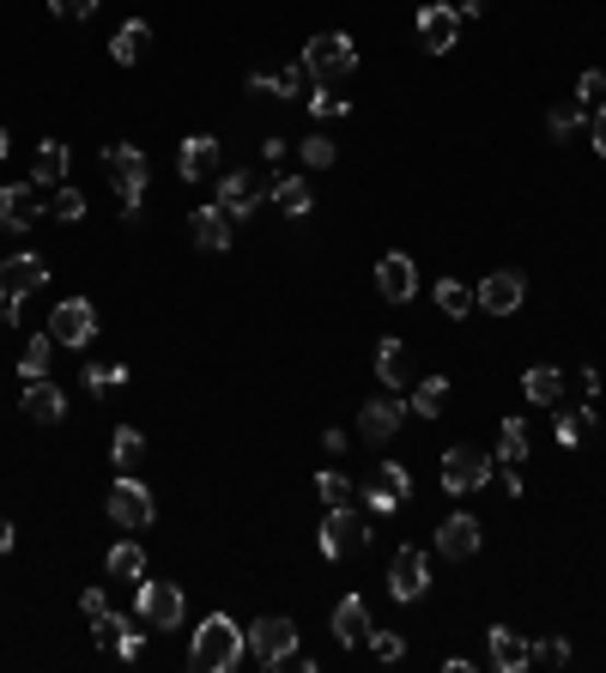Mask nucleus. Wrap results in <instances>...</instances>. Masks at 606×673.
<instances>
[{"label": "nucleus", "instance_id": "obj_1", "mask_svg": "<svg viewBox=\"0 0 606 673\" xmlns=\"http://www.w3.org/2000/svg\"><path fill=\"white\" fill-rule=\"evenodd\" d=\"M243 649H249V631H243L237 619L212 613V619H200L195 643H188V668L195 673H231L243 661Z\"/></svg>", "mask_w": 606, "mask_h": 673}, {"label": "nucleus", "instance_id": "obj_2", "mask_svg": "<svg viewBox=\"0 0 606 673\" xmlns=\"http://www.w3.org/2000/svg\"><path fill=\"white\" fill-rule=\"evenodd\" d=\"M303 67H310L316 85H334V80H346V73H358V49L346 31H322V37L303 43Z\"/></svg>", "mask_w": 606, "mask_h": 673}, {"label": "nucleus", "instance_id": "obj_3", "mask_svg": "<svg viewBox=\"0 0 606 673\" xmlns=\"http://www.w3.org/2000/svg\"><path fill=\"white\" fill-rule=\"evenodd\" d=\"M104 510H109V522H116V529L140 534V529H152V515H159V503H152V486H140L133 474H121L116 486H109Z\"/></svg>", "mask_w": 606, "mask_h": 673}, {"label": "nucleus", "instance_id": "obj_4", "mask_svg": "<svg viewBox=\"0 0 606 673\" xmlns=\"http://www.w3.org/2000/svg\"><path fill=\"white\" fill-rule=\"evenodd\" d=\"M104 171H109V183H116L121 207H140L145 176H152V164H145L140 146H104Z\"/></svg>", "mask_w": 606, "mask_h": 673}, {"label": "nucleus", "instance_id": "obj_5", "mask_svg": "<svg viewBox=\"0 0 606 673\" xmlns=\"http://www.w3.org/2000/svg\"><path fill=\"white\" fill-rule=\"evenodd\" d=\"M133 607H140L145 625L176 631V625H183V589H176V582H140V589H133Z\"/></svg>", "mask_w": 606, "mask_h": 673}, {"label": "nucleus", "instance_id": "obj_6", "mask_svg": "<svg viewBox=\"0 0 606 673\" xmlns=\"http://www.w3.org/2000/svg\"><path fill=\"white\" fill-rule=\"evenodd\" d=\"M291 649H298V625L291 619H255V631H249V655L261 661V668H285L291 661Z\"/></svg>", "mask_w": 606, "mask_h": 673}, {"label": "nucleus", "instance_id": "obj_7", "mask_svg": "<svg viewBox=\"0 0 606 673\" xmlns=\"http://www.w3.org/2000/svg\"><path fill=\"white\" fill-rule=\"evenodd\" d=\"M479 486H491V455L486 449H448L443 455V491H479Z\"/></svg>", "mask_w": 606, "mask_h": 673}, {"label": "nucleus", "instance_id": "obj_8", "mask_svg": "<svg viewBox=\"0 0 606 673\" xmlns=\"http://www.w3.org/2000/svg\"><path fill=\"white\" fill-rule=\"evenodd\" d=\"M43 279H49V262H43V255H7V262H0V304H25Z\"/></svg>", "mask_w": 606, "mask_h": 673}, {"label": "nucleus", "instance_id": "obj_9", "mask_svg": "<svg viewBox=\"0 0 606 673\" xmlns=\"http://www.w3.org/2000/svg\"><path fill=\"white\" fill-rule=\"evenodd\" d=\"M522 298H527V279L515 274V267H503V274H486V279L474 286V304L491 310V316H515V310H522Z\"/></svg>", "mask_w": 606, "mask_h": 673}, {"label": "nucleus", "instance_id": "obj_10", "mask_svg": "<svg viewBox=\"0 0 606 673\" xmlns=\"http://www.w3.org/2000/svg\"><path fill=\"white\" fill-rule=\"evenodd\" d=\"M370 546V529L352 515V503H340V510H328V522H322V553L328 558H352Z\"/></svg>", "mask_w": 606, "mask_h": 673}, {"label": "nucleus", "instance_id": "obj_11", "mask_svg": "<svg viewBox=\"0 0 606 673\" xmlns=\"http://www.w3.org/2000/svg\"><path fill=\"white\" fill-rule=\"evenodd\" d=\"M424 589H431V558H424L419 546H400L395 565H388V594H395V601H419Z\"/></svg>", "mask_w": 606, "mask_h": 673}, {"label": "nucleus", "instance_id": "obj_12", "mask_svg": "<svg viewBox=\"0 0 606 673\" xmlns=\"http://www.w3.org/2000/svg\"><path fill=\"white\" fill-rule=\"evenodd\" d=\"M49 334H55V346H85L97 334V310L85 298H61L49 316Z\"/></svg>", "mask_w": 606, "mask_h": 673}, {"label": "nucleus", "instance_id": "obj_13", "mask_svg": "<svg viewBox=\"0 0 606 673\" xmlns=\"http://www.w3.org/2000/svg\"><path fill=\"white\" fill-rule=\"evenodd\" d=\"M37 219H43L37 183H7V188H0V231H19V237H25Z\"/></svg>", "mask_w": 606, "mask_h": 673}, {"label": "nucleus", "instance_id": "obj_14", "mask_svg": "<svg viewBox=\"0 0 606 673\" xmlns=\"http://www.w3.org/2000/svg\"><path fill=\"white\" fill-rule=\"evenodd\" d=\"M455 43H462V13H455V7H443V0H436V7H424V13H419V49L424 55H448Z\"/></svg>", "mask_w": 606, "mask_h": 673}, {"label": "nucleus", "instance_id": "obj_15", "mask_svg": "<svg viewBox=\"0 0 606 673\" xmlns=\"http://www.w3.org/2000/svg\"><path fill=\"white\" fill-rule=\"evenodd\" d=\"M400 419H407V401L376 395V401H364V413H358V437H370V443H388V437L400 431Z\"/></svg>", "mask_w": 606, "mask_h": 673}, {"label": "nucleus", "instance_id": "obj_16", "mask_svg": "<svg viewBox=\"0 0 606 673\" xmlns=\"http://www.w3.org/2000/svg\"><path fill=\"white\" fill-rule=\"evenodd\" d=\"M376 291H383L388 304H407L412 291H419V267H412L400 250H388L383 262H376Z\"/></svg>", "mask_w": 606, "mask_h": 673}, {"label": "nucleus", "instance_id": "obj_17", "mask_svg": "<svg viewBox=\"0 0 606 673\" xmlns=\"http://www.w3.org/2000/svg\"><path fill=\"white\" fill-rule=\"evenodd\" d=\"M219 159H224V146L212 140V134H188L183 152H176V171H183L188 183H207V176L219 171Z\"/></svg>", "mask_w": 606, "mask_h": 673}, {"label": "nucleus", "instance_id": "obj_18", "mask_svg": "<svg viewBox=\"0 0 606 673\" xmlns=\"http://www.w3.org/2000/svg\"><path fill=\"white\" fill-rule=\"evenodd\" d=\"M486 649H491V668H498V673L534 668V655H527V637L510 631V625H491V631H486Z\"/></svg>", "mask_w": 606, "mask_h": 673}, {"label": "nucleus", "instance_id": "obj_19", "mask_svg": "<svg viewBox=\"0 0 606 673\" xmlns=\"http://www.w3.org/2000/svg\"><path fill=\"white\" fill-rule=\"evenodd\" d=\"M188 231H195L200 250H231V212L219 207V200H207V207H195V219H188Z\"/></svg>", "mask_w": 606, "mask_h": 673}, {"label": "nucleus", "instance_id": "obj_20", "mask_svg": "<svg viewBox=\"0 0 606 673\" xmlns=\"http://www.w3.org/2000/svg\"><path fill=\"white\" fill-rule=\"evenodd\" d=\"M67 171H73V146L43 140V146H37V159H31V183H37V188H61Z\"/></svg>", "mask_w": 606, "mask_h": 673}, {"label": "nucleus", "instance_id": "obj_21", "mask_svg": "<svg viewBox=\"0 0 606 673\" xmlns=\"http://www.w3.org/2000/svg\"><path fill=\"white\" fill-rule=\"evenodd\" d=\"M25 419H31V425H61V419H67V395H61V383L37 376V383L25 388Z\"/></svg>", "mask_w": 606, "mask_h": 673}, {"label": "nucleus", "instance_id": "obj_22", "mask_svg": "<svg viewBox=\"0 0 606 673\" xmlns=\"http://www.w3.org/2000/svg\"><path fill=\"white\" fill-rule=\"evenodd\" d=\"M261 195H267V188L255 183V171H231V176L219 183V207L231 212V219H249V212H255V200H261Z\"/></svg>", "mask_w": 606, "mask_h": 673}, {"label": "nucleus", "instance_id": "obj_23", "mask_svg": "<svg viewBox=\"0 0 606 673\" xmlns=\"http://www.w3.org/2000/svg\"><path fill=\"white\" fill-rule=\"evenodd\" d=\"M436 553L443 558H474L479 553V515H448L436 529Z\"/></svg>", "mask_w": 606, "mask_h": 673}, {"label": "nucleus", "instance_id": "obj_24", "mask_svg": "<svg viewBox=\"0 0 606 673\" xmlns=\"http://www.w3.org/2000/svg\"><path fill=\"white\" fill-rule=\"evenodd\" d=\"M407 491H412V474L400 462H383L376 486H370V510H395V503H407Z\"/></svg>", "mask_w": 606, "mask_h": 673}, {"label": "nucleus", "instance_id": "obj_25", "mask_svg": "<svg viewBox=\"0 0 606 673\" xmlns=\"http://www.w3.org/2000/svg\"><path fill=\"white\" fill-rule=\"evenodd\" d=\"M334 637H340L346 649L370 637V607H364V594H346L340 607H334Z\"/></svg>", "mask_w": 606, "mask_h": 673}, {"label": "nucleus", "instance_id": "obj_26", "mask_svg": "<svg viewBox=\"0 0 606 673\" xmlns=\"http://www.w3.org/2000/svg\"><path fill=\"white\" fill-rule=\"evenodd\" d=\"M522 395L534 401V407H558V395H564V370H552V364H534L522 376Z\"/></svg>", "mask_w": 606, "mask_h": 673}, {"label": "nucleus", "instance_id": "obj_27", "mask_svg": "<svg viewBox=\"0 0 606 673\" xmlns=\"http://www.w3.org/2000/svg\"><path fill=\"white\" fill-rule=\"evenodd\" d=\"M145 43H152V25H145V19H128V25L116 31V43H109V61L116 67H133L145 55Z\"/></svg>", "mask_w": 606, "mask_h": 673}, {"label": "nucleus", "instance_id": "obj_28", "mask_svg": "<svg viewBox=\"0 0 606 673\" xmlns=\"http://www.w3.org/2000/svg\"><path fill=\"white\" fill-rule=\"evenodd\" d=\"M376 376H383V388H407L412 364H407V346L400 340H376Z\"/></svg>", "mask_w": 606, "mask_h": 673}, {"label": "nucleus", "instance_id": "obj_29", "mask_svg": "<svg viewBox=\"0 0 606 673\" xmlns=\"http://www.w3.org/2000/svg\"><path fill=\"white\" fill-rule=\"evenodd\" d=\"M303 73L310 67H285V73H249V92H261V97H298L303 92Z\"/></svg>", "mask_w": 606, "mask_h": 673}, {"label": "nucleus", "instance_id": "obj_30", "mask_svg": "<svg viewBox=\"0 0 606 673\" xmlns=\"http://www.w3.org/2000/svg\"><path fill=\"white\" fill-rule=\"evenodd\" d=\"M273 200H279V212H291V219H310V207H316V195H310V183H303V176H279Z\"/></svg>", "mask_w": 606, "mask_h": 673}, {"label": "nucleus", "instance_id": "obj_31", "mask_svg": "<svg viewBox=\"0 0 606 673\" xmlns=\"http://www.w3.org/2000/svg\"><path fill=\"white\" fill-rule=\"evenodd\" d=\"M412 413H419V419H443L448 413V376H424V383L412 388Z\"/></svg>", "mask_w": 606, "mask_h": 673}, {"label": "nucleus", "instance_id": "obj_32", "mask_svg": "<svg viewBox=\"0 0 606 673\" xmlns=\"http://www.w3.org/2000/svg\"><path fill=\"white\" fill-rule=\"evenodd\" d=\"M594 431H601V419H594V407L558 413V443H564V449H582V443H588Z\"/></svg>", "mask_w": 606, "mask_h": 673}, {"label": "nucleus", "instance_id": "obj_33", "mask_svg": "<svg viewBox=\"0 0 606 673\" xmlns=\"http://www.w3.org/2000/svg\"><path fill=\"white\" fill-rule=\"evenodd\" d=\"M109 577H116V582H140L145 577V546L140 541L109 546Z\"/></svg>", "mask_w": 606, "mask_h": 673}, {"label": "nucleus", "instance_id": "obj_34", "mask_svg": "<svg viewBox=\"0 0 606 673\" xmlns=\"http://www.w3.org/2000/svg\"><path fill=\"white\" fill-rule=\"evenodd\" d=\"M49 358H55V334H37V340H25V352H19V376H25V383L49 376Z\"/></svg>", "mask_w": 606, "mask_h": 673}, {"label": "nucleus", "instance_id": "obj_35", "mask_svg": "<svg viewBox=\"0 0 606 673\" xmlns=\"http://www.w3.org/2000/svg\"><path fill=\"white\" fill-rule=\"evenodd\" d=\"M522 455H527V425L522 419H503L498 425V462L503 467H522Z\"/></svg>", "mask_w": 606, "mask_h": 673}, {"label": "nucleus", "instance_id": "obj_36", "mask_svg": "<svg viewBox=\"0 0 606 673\" xmlns=\"http://www.w3.org/2000/svg\"><path fill=\"white\" fill-rule=\"evenodd\" d=\"M436 304H443V316H467L474 310V286H462V279H436Z\"/></svg>", "mask_w": 606, "mask_h": 673}, {"label": "nucleus", "instance_id": "obj_37", "mask_svg": "<svg viewBox=\"0 0 606 673\" xmlns=\"http://www.w3.org/2000/svg\"><path fill=\"white\" fill-rule=\"evenodd\" d=\"M109 455H116V467H140V455H145V437L133 431V425H121V431H109Z\"/></svg>", "mask_w": 606, "mask_h": 673}, {"label": "nucleus", "instance_id": "obj_38", "mask_svg": "<svg viewBox=\"0 0 606 673\" xmlns=\"http://www.w3.org/2000/svg\"><path fill=\"white\" fill-rule=\"evenodd\" d=\"M316 491H322V498H328V510H340V503H352V498H358V486H352V479H346V474H334V467L316 479Z\"/></svg>", "mask_w": 606, "mask_h": 673}, {"label": "nucleus", "instance_id": "obj_39", "mask_svg": "<svg viewBox=\"0 0 606 673\" xmlns=\"http://www.w3.org/2000/svg\"><path fill=\"white\" fill-rule=\"evenodd\" d=\"M121 383H128V364H85V388H97V395H109Z\"/></svg>", "mask_w": 606, "mask_h": 673}, {"label": "nucleus", "instance_id": "obj_40", "mask_svg": "<svg viewBox=\"0 0 606 673\" xmlns=\"http://www.w3.org/2000/svg\"><path fill=\"white\" fill-rule=\"evenodd\" d=\"M49 207H55V219H67V224H80L85 219V195H80V188H55V200H49Z\"/></svg>", "mask_w": 606, "mask_h": 673}, {"label": "nucleus", "instance_id": "obj_41", "mask_svg": "<svg viewBox=\"0 0 606 673\" xmlns=\"http://www.w3.org/2000/svg\"><path fill=\"white\" fill-rule=\"evenodd\" d=\"M527 655L540 661V668H564V661H570V643H564V637H540V643H527Z\"/></svg>", "mask_w": 606, "mask_h": 673}, {"label": "nucleus", "instance_id": "obj_42", "mask_svg": "<svg viewBox=\"0 0 606 673\" xmlns=\"http://www.w3.org/2000/svg\"><path fill=\"white\" fill-rule=\"evenodd\" d=\"M576 97H582L588 109H601V104H606V73H601V67H588V73L576 80Z\"/></svg>", "mask_w": 606, "mask_h": 673}, {"label": "nucleus", "instance_id": "obj_43", "mask_svg": "<svg viewBox=\"0 0 606 673\" xmlns=\"http://www.w3.org/2000/svg\"><path fill=\"white\" fill-rule=\"evenodd\" d=\"M546 128H552V140H570V134L582 128V104H558V109H552V121H546Z\"/></svg>", "mask_w": 606, "mask_h": 673}, {"label": "nucleus", "instance_id": "obj_44", "mask_svg": "<svg viewBox=\"0 0 606 673\" xmlns=\"http://www.w3.org/2000/svg\"><path fill=\"white\" fill-rule=\"evenodd\" d=\"M303 164H316V171H328V164H334V140H328V134H310V140H303Z\"/></svg>", "mask_w": 606, "mask_h": 673}, {"label": "nucleus", "instance_id": "obj_45", "mask_svg": "<svg viewBox=\"0 0 606 673\" xmlns=\"http://www.w3.org/2000/svg\"><path fill=\"white\" fill-rule=\"evenodd\" d=\"M370 655H376V661H400V655H407V643H400L395 631H370Z\"/></svg>", "mask_w": 606, "mask_h": 673}, {"label": "nucleus", "instance_id": "obj_46", "mask_svg": "<svg viewBox=\"0 0 606 673\" xmlns=\"http://www.w3.org/2000/svg\"><path fill=\"white\" fill-rule=\"evenodd\" d=\"M310 109H316V116H346V97L334 92V85H316V92H310Z\"/></svg>", "mask_w": 606, "mask_h": 673}, {"label": "nucleus", "instance_id": "obj_47", "mask_svg": "<svg viewBox=\"0 0 606 673\" xmlns=\"http://www.w3.org/2000/svg\"><path fill=\"white\" fill-rule=\"evenodd\" d=\"M49 13H55V19H92L97 0H49Z\"/></svg>", "mask_w": 606, "mask_h": 673}, {"label": "nucleus", "instance_id": "obj_48", "mask_svg": "<svg viewBox=\"0 0 606 673\" xmlns=\"http://www.w3.org/2000/svg\"><path fill=\"white\" fill-rule=\"evenodd\" d=\"M92 631H97V643L109 649V643H116L121 631H128V619H121V613H104V619H92Z\"/></svg>", "mask_w": 606, "mask_h": 673}, {"label": "nucleus", "instance_id": "obj_49", "mask_svg": "<svg viewBox=\"0 0 606 673\" xmlns=\"http://www.w3.org/2000/svg\"><path fill=\"white\" fill-rule=\"evenodd\" d=\"M80 613H85V619H104V613H109L104 589H85V594H80Z\"/></svg>", "mask_w": 606, "mask_h": 673}, {"label": "nucleus", "instance_id": "obj_50", "mask_svg": "<svg viewBox=\"0 0 606 673\" xmlns=\"http://www.w3.org/2000/svg\"><path fill=\"white\" fill-rule=\"evenodd\" d=\"M346 443H352V437H346L340 425H334V431H322V449H328V455H346Z\"/></svg>", "mask_w": 606, "mask_h": 673}, {"label": "nucleus", "instance_id": "obj_51", "mask_svg": "<svg viewBox=\"0 0 606 673\" xmlns=\"http://www.w3.org/2000/svg\"><path fill=\"white\" fill-rule=\"evenodd\" d=\"M116 655H121V661L140 655V631H121V637H116Z\"/></svg>", "mask_w": 606, "mask_h": 673}, {"label": "nucleus", "instance_id": "obj_52", "mask_svg": "<svg viewBox=\"0 0 606 673\" xmlns=\"http://www.w3.org/2000/svg\"><path fill=\"white\" fill-rule=\"evenodd\" d=\"M594 152H601V159H606V104L594 109Z\"/></svg>", "mask_w": 606, "mask_h": 673}, {"label": "nucleus", "instance_id": "obj_53", "mask_svg": "<svg viewBox=\"0 0 606 673\" xmlns=\"http://www.w3.org/2000/svg\"><path fill=\"white\" fill-rule=\"evenodd\" d=\"M498 486L510 491V498H522V474H515V467H503V474H498Z\"/></svg>", "mask_w": 606, "mask_h": 673}, {"label": "nucleus", "instance_id": "obj_54", "mask_svg": "<svg viewBox=\"0 0 606 673\" xmlns=\"http://www.w3.org/2000/svg\"><path fill=\"white\" fill-rule=\"evenodd\" d=\"M0 553H13V522L0 515Z\"/></svg>", "mask_w": 606, "mask_h": 673}, {"label": "nucleus", "instance_id": "obj_55", "mask_svg": "<svg viewBox=\"0 0 606 673\" xmlns=\"http://www.w3.org/2000/svg\"><path fill=\"white\" fill-rule=\"evenodd\" d=\"M491 0H462V13H486Z\"/></svg>", "mask_w": 606, "mask_h": 673}, {"label": "nucleus", "instance_id": "obj_56", "mask_svg": "<svg viewBox=\"0 0 606 673\" xmlns=\"http://www.w3.org/2000/svg\"><path fill=\"white\" fill-rule=\"evenodd\" d=\"M7 152H13V146H7V128H0V159H7Z\"/></svg>", "mask_w": 606, "mask_h": 673}]
</instances>
